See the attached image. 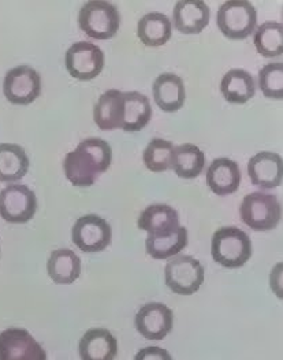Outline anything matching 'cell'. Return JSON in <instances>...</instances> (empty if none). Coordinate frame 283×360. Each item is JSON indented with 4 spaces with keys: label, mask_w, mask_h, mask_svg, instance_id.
<instances>
[{
    "label": "cell",
    "mask_w": 283,
    "mask_h": 360,
    "mask_svg": "<svg viewBox=\"0 0 283 360\" xmlns=\"http://www.w3.org/2000/svg\"><path fill=\"white\" fill-rule=\"evenodd\" d=\"M112 162V151L107 141L99 137L82 140L77 148L65 156L63 170L72 185L86 188L105 173Z\"/></svg>",
    "instance_id": "1"
},
{
    "label": "cell",
    "mask_w": 283,
    "mask_h": 360,
    "mask_svg": "<svg viewBox=\"0 0 283 360\" xmlns=\"http://www.w3.org/2000/svg\"><path fill=\"white\" fill-rule=\"evenodd\" d=\"M211 254L226 269H239L252 257V241L244 231L223 226L213 233Z\"/></svg>",
    "instance_id": "2"
},
{
    "label": "cell",
    "mask_w": 283,
    "mask_h": 360,
    "mask_svg": "<svg viewBox=\"0 0 283 360\" xmlns=\"http://www.w3.org/2000/svg\"><path fill=\"white\" fill-rule=\"evenodd\" d=\"M78 25L91 39L110 40L121 26V14L117 6L110 1H86L79 10Z\"/></svg>",
    "instance_id": "3"
},
{
    "label": "cell",
    "mask_w": 283,
    "mask_h": 360,
    "mask_svg": "<svg viewBox=\"0 0 283 360\" xmlns=\"http://www.w3.org/2000/svg\"><path fill=\"white\" fill-rule=\"evenodd\" d=\"M241 221L256 232L272 231L282 218V206L275 195L263 191L249 193L239 207Z\"/></svg>",
    "instance_id": "4"
},
{
    "label": "cell",
    "mask_w": 283,
    "mask_h": 360,
    "mask_svg": "<svg viewBox=\"0 0 283 360\" xmlns=\"http://www.w3.org/2000/svg\"><path fill=\"white\" fill-rule=\"evenodd\" d=\"M216 24L228 39L244 40L256 29L258 13L251 1L229 0L218 10Z\"/></svg>",
    "instance_id": "5"
},
{
    "label": "cell",
    "mask_w": 283,
    "mask_h": 360,
    "mask_svg": "<svg viewBox=\"0 0 283 360\" xmlns=\"http://www.w3.org/2000/svg\"><path fill=\"white\" fill-rule=\"evenodd\" d=\"M166 285L177 295L190 296L204 283L203 264L189 255H176L164 269Z\"/></svg>",
    "instance_id": "6"
},
{
    "label": "cell",
    "mask_w": 283,
    "mask_h": 360,
    "mask_svg": "<svg viewBox=\"0 0 283 360\" xmlns=\"http://www.w3.org/2000/svg\"><path fill=\"white\" fill-rule=\"evenodd\" d=\"M37 210V199L26 185L13 184L0 192V217L8 224H26Z\"/></svg>",
    "instance_id": "7"
},
{
    "label": "cell",
    "mask_w": 283,
    "mask_h": 360,
    "mask_svg": "<svg viewBox=\"0 0 283 360\" xmlns=\"http://www.w3.org/2000/svg\"><path fill=\"white\" fill-rule=\"evenodd\" d=\"M3 94L10 103H33L41 94V77L30 66H17L7 72L3 81Z\"/></svg>",
    "instance_id": "8"
},
{
    "label": "cell",
    "mask_w": 283,
    "mask_h": 360,
    "mask_svg": "<svg viewBox=\"0 0 283 360\" xmlns=\"http://www.w3.org/2000/svg\"><path fill=\"white\" fill-rule=\"evenodd\" d=\"M111 226L96 214L81 217L72 231L73 243L85 254L104 251L111 244Z\"/></svg>",
    "instance_id": "9"
},
{
    "label": "cell",
    "mask_w": 283,
    "mask_h": 360,
    "mask_svg": "<svg viewBox=\"0 0 283 360\" xmlns=\"http://www.w3.org/2000/svg\"><path fill=\"white\" fill-rule=\"evenodd\" d=\"M65 65L72 77L89 81L102 73L104 53L98 46L89 41H78L66 52Z\"/></svg>",
    "instance_id": "10"
},
{
    "label": "cell",
    "mask_w": 283,
    "mask_h": 360,
    "mask_svg": "<svg viewBox=\"0 0 283 360\" xmlns=\"http://www.w3.org/2000/svg\"><path fill=\"white\" fill-rule=\"evenodd\" d=\"M136 329L147 340H163L173 330L174 312L163 303H148L138 309L136 319Z\"/></svg>",
    "instance_id": "11"
},
{
    "label": "cell",
    "mask_w": 283,
    "mask_h": 360,
    "mask_svg": "<svg viewBox=\"0 0 283 360\" xmlns=\"http://www.w3.org/2000/svg\"><path fill=\"white\" fill-rule=\"evenodd\" d=\"M0 360H47L43 347L24 329L0 333Z\"/></svg>",
    "instance_id": "12"
},
{
    "label": "cell",
    "mask_w": 283,
    "mask_h": 360,
    "mask_svg": "<svg viewBox=\"0 0 283 360\" xmlns=\"http://www.w3.org/2000/svg\"><path fill=\"white\" fill-rule=\"evenodd\" d=\"M282 158L275 153H258L249 159L248 174L261 189H274L282 184Z\"/></svg>",
    "instance_id": "13"
},
{
    "label": "cell",
    "mask_w": 283,
    "mask_h": 360,
    "mask_svg": "<svg viewBox=\"0 0 283 360\" xmlns=\"http://www.w3.org/2000/svg\"><path fill=\"white\" fill-rule=\"evenodd\" d=\"M209 7L202 0H180L173 10L176 29L183 34H199L209 24Z\"/></svg>",
    "instance_id": "14"
},
{
    "label": "cell",
    "mask_w": 283,
    "mask_h": 360,
    "mask_svg": "<svg viewBox=\"0 0 283 360\" xmlns=\"http://www.w3.org/2000/svg\"><path fill=\"white\" fill-rule=\"evenodd\" d=\"M241 184L239 166L229 158L215 159L206 170V185L218 196L237 192Z\"/></svg>",
    "instance_id": "15"
},
{
    "label": "cell",
    "mask_w": 283,
    "mask_h": 360,
    "mask_svg": "<svg viewBox=\"0 0 283 360\" xmlns=\"http://www.w3.org/2000/svg\"><path fill=\"white\" fill-rule=\"evenodd\" d=\"M125 101L124 92L108 89L99 98L93 108L95 124L102 130H117L124 125Z\"/></svg>",
    "instance_id": "16"
},
{
    "label": "cell",
    "mask_w": 283,
    "mask_h": 360,
    "mask_svg": "<svg viewBox=\"0 0 283 360\" xmlns=\"http://www.w3.org/2000/svg\"><path fill=\"white\" fill-rule=\"evenodd\" d=\"M82 360H114L118 354L117 338L105 329H91L78 345Z\"/></svg>",
    "instance_id": "17"
},
{
    "label": "cell",
    "mask_w": 283,
    "mask_h": 360,
    "mask_svg": "<svg viewBox=\"0 0 283 360\" xmlns=\"http://www.w3.org/2000/svg\"><path fill=\"white\" fill-rule=\"evenodd\" d=\"M154 103L166 112H176L180 110L186 101V91L180 76L173 73L160 75L154 79Z\"/></svg>",
    "instance_id": "18"
},
{
    "label": "cell",
    "mask_w": 283,
    "mask_h": 360,
    "mask_svg": "<svg viewBox=\"0 0 283 360\" xmlns=\"http://www.w3.org/2000/svg\"><path fill=\"white\" fill-rule=\"evenodd\" d=\"M138 229L148 234H164L174 232L180 228V217L173 207L156 203L147 207L138 217Z\"/></svg>",
    "instance_id": "19"
},
{
    "label": "cell",
    "mask_w": 283,
    "mask_h": 360,
    "mask_svg": "<svg viewBox=\"0 0 283 360\" xmlns=\"http://www.w3.org/2000/svg\"><path fill=\"white\" fill-rule=\"evenodd\" d=\"M221 92L229 103H246L256 94L255 79L246 70L232 69L222 78Z\"/></svg>",
    "instance_id": "20"
},
{
    "label": "cell",
    "mask_w": 283,
    "mask_h": 360,
    "mask_svg": "<svg viewBox=\"0 0 283 360\" xmlns=\"http://www.w3.org/2000/svg\"><path fill=\"white\" fill-rule=\"evenodd\" d=\"M171 21L162 13H150L144 15L137 25V36L147 47L164 46L171 39Z\"/></svg>",
    "instance_id": "21"
},
{
    "label": "cell",
    "mask_w": 283,
    "mask_h": 360,
    "mask_svg": "<svg viewBox=\"0 0 283 360\" xmlns=\"http://www.w3.org/2000/svg\"><path fill=\"white\" fill-rule=\"evenodd\" d=\"M48 276L59 285H70L81 274V260L77 254L67 248L55 250L47 263Z\"/></svg>",
    "instance_id": "22"
},
{
    "label": "cell",
    "mask_w": 283,
    "mask_h": 360,
    "mask_svg": "<svg viewBox=\"0 0 283 360\" xmlns=\"http://www.w3.org/2000/svg\"><path fill=\"white\" fill-rule=\"evenodd\" d=\"M145 247L147 252L157 260L176 257L187 247V229L185 226H180L174 232L148 234Z\"/></svg>",
    "instance_id": "23"
},
{
    "label": "cell",
    "mask_w": 283,
    "mask_h": 360,
    "mask_svg": "<svg viewBox=\"0 0 283 360\" xmlns=\"http://www.w3.org/2000/svg\"><path fill=\"white\" fill-rule=\"evenodd\" d=\"M125 112L124 131H140L145 128L152 118V107L150 99L140 92H124Z\"/></svg>",
    "instance_id": "24"
},
{
    "label": "cell",
    "mask_w": 283,
    "mask_h": 360,
    "mask_svg": "<svg viewBox=\"0 0 283 360\" xmlns=\"http://www.w3.org/2000/svg\"><path fill=\"white\" fill-rule=\"evenodd\" d=\"M29 170V158L18 144H0V181L22 180Z\"/></svg>",
    "instance_id": "25"
},
{
    "label": "cell",
    "mask_w": 283,
    "mask_h": 360,
    "mask_svg": "<svg viewBox=\"0 0 283 360\" xmlns=\"http://www.w3.org/2000/svg\"><path fill=\"white\" fill-rule=\"evenodd\" d=\"M206 166V155L195 144H182L174 150L171 169L185 180L197 179Z\"/></svg>",
    "instance_id": "26"
},
{
    "label": "cell",
    "mask_w": 283,
    "mask_h": 360,
    "mask_svg": "<svg viewBox=\"0 0 283 360\" xmlns=\"http://www.w3.org/2000/svg\"><path fill=\"white\" fill-rule=\"evenodd\" d=\"M255 47L264 58H275L283 53V25L281 22L267 21L258 26L255 37Z\"/></svg>",
    "instance_id": "27"
},
{
    "label": "cell",
    "mask_w": 283,
    "mask_h": 360,
    "mask_svg": "<svg viewBox=\"0 0 283 360\" xmlns=\"http://www.w3.org/2000/svg\"><path fill=\"white\" fill-rule=\"evenodd\" d=\"M174 150L176 147L173 146V143L167 140H163V139L151 140L143 154L145 167L154 173H162L169 170L173 166Z\"/></svg>",
    "instance_id": "28"
},
{
    "label": "cell",
    "mask_w": 283,
    "mask_h": 360,
    "mask_svg": "<svg viewBox=\"0 0 283 360\" xmlns=\"http://www.w3.org/2000/svg\"><path fill=\"white\" fill-rule=\"evenodd\" d=\"M258 86L264 96L275 101L283 99L282 62L268 63L258 72Z\"/></svg>",
    "instance_id": "29"
},
{
    "label": "cell",
    "mask_w": 283,
    "mask_h": 360,
    "mask_svg": "<svg viewBox=\"0 0 283 360\" xmlns=\"http://www.w3.org/2000/svg\"><path fill=\"white\" fill-rule=\"evenodd\" d=\"M150 360V359H171L170 354L162 348H157V347H148L143 351H140L136 356V360Z\"/></svg>",
    "instance_id": "30"
}]
</instances>
